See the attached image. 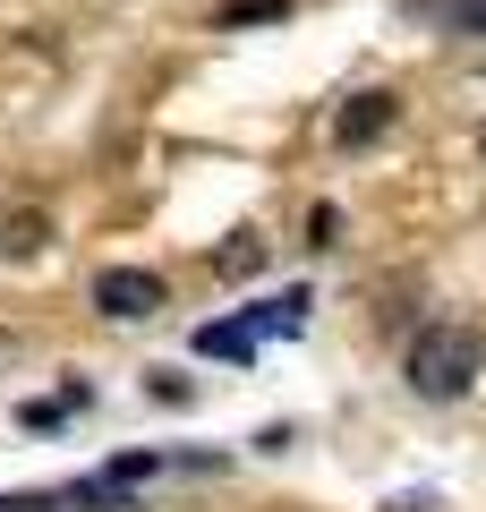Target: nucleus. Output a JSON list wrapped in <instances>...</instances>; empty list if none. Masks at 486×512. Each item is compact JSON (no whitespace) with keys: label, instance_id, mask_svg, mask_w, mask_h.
Here are the masks:
<instances>
[{"label":"nucleus","instance_id":"f257e3e1","mask_svg":"<svg viewBox=\"0 0 486 512\" xmlns=\"http://www.w3.org/2000/svg\"><path fill=\"white\" fill-rule=\"evenodd\" d=\"M478 367H486V342L469 325H418L410 333V359H401V376H410V393L418 402H461L469 384H478Z\"/></svg>","mask_w":486,"mask_h":512},{"label":"nucleus","instance_id":"f03ea898","mask_svg":"<svg viewBox=\"0 0 486 512\" xmlns=\"http://www.w3.org/2000/svg\"><path fill=\"white\" fill-rule=\"evenodd\" d=\"M94 308H103L111 325H137V316L162 308V274H145V265H103V274H94Z\"/></svg>","mask_w":486,"mask_h":512},{"label":"nucleus","instance_id":"7ed1b4c3","mask_svg":"<svg viewBox=\"0 0 486 512\" xmlns=\"http://www.w3.org/2000/svg\"><path fill=\"white\" fill-rule=\"evenodd\" d=\"M393 94H384V86H367V94H350V103L342 111H333V146H376V137H384V128H393Z\"/></svg>","mask_w":486,"mask_h":512},{"label":"nucleus","instance_id":"20e7f679","mask_svg":"<svg viewBox=\"0 0 486 512\" xmlns=\"http://www.w3.org/2000/svg\"><path fill=\"white\" fill-rule=\"evenodd\" d=\"M239 325H248L256 342H265V333H299V325H307V291H273V299H256Z\"/></svg>","mask_w":486,"mask_h":512},{"label":"nucleus","instance_id":"39448f33","mask_svg":"<svg viewBox=\"0 0 486 512\" xmlns=\"http://www.w3.org/2000/svg\"><path fill=\"white\" fill-rule=\"evenodd\" d=\"M197 350H205V359H256V333L239 325V316H231V325H197Z\"/></svg>","mask_w":486,"mask_h":512},{"label":"nucleus","instance_id":"423d86ee","mask_svg":"<svg viewBox=\"0 0 486 512\" xmlns=\"http://www.w3.org/2000/svg\"><path fill=\"white\" fill-rule=\"evenodd\" d=\"M256 265H265V239H256V231H239V239H222V248H214V274H231V282H248Z\"/></svg>","mask_w":486,"mask_h":512},{"label":"nucleus","instance_id":"0eeeda50","mask_svg":"<svg viewBox=\"0 0 486 512\" xmlns=\"http://www.w3.org/2000/svg\"><path fill=\"white\" fill-rule=\"evenodd\" d=\"M290 0H231V9H222V26H265V18H282Z\"/></svg>","mask_w":486,"mask_h":512},{"label":"nucleus","instance_id":"6e6552de","mask_svg":"<svg viewBox=\"0 0 486 512\" xmlns=\"http://www.w3.org/2000/svg\"><path fill=\"white\" fill-rule=\"evenodd\" d=\"M0 248H9V256L43 248V222H35V214H26V222H0Z\"/></svg>","mask_w":486,"mask_h":512},{"label":"nucleus","instance_id":"1a4fd4ad","mask_svg":"<svg viewBox=\"0 0 486 512\" xmlns=\"http://www.w3.org/2000/svg\"><path fill=\"white\" fill-rule=\"evenodd\" d=\"M452 26L461 35H486V0H452Z\"/></svg>","mask_w":486,"mask_h":512},{"label":"nucleus","instance_id":"9d476101","mask_svg":"<svg viewBox=\"0 0 486 512\" xmlns=\"http://www.w3.org/2000/svg\"><path fill=\"white\" fill-rule=\"evenodd\" d=\"M0 512H60V495H0Z\"/></svg>","mask_w":486,"mask_h":512},{"label":"nucleus","instance_id":"9b49d317","mask_svg":"<svg viewBox=\"0 0 486 512\" xmlns=\"http://www.w3.org/2000/svg\"><path fill=\"white\" fill-rule=\"evenodd\" d=\"M478 163H486V128H478Z\"/></svg>","mask_w":486,"mask_h":512}]
</instances>
